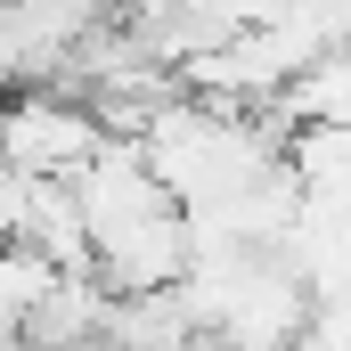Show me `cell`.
I'll return each instance as SVG.
<instances>
[{
  "label": "cell",
  "mask_w": 351,
  "mask_h": 351,
  "mask_svg": "<svg viewBox=\"0 0 351 351\" xmlns=\"http://www.w3.org/2000/svg\"><path fill=\"white\" fill-rule=\"evenodd\" d=\"M106 139V123H98V106L74 98V90H16V98H0V164L8 172H41V180H66L74 164H90V147Z\"/></svg>",
  "instance_id": "cell-1"
},
{
  "label": "cell",
  "mask_w": 351,
  "mask_h": 351,
  "mask_svg": "<svg viewBox=\"0 0 351 351\" xmlns=\"http://www.w3.org/2000/svg\"><path fill=\"white\" fill-rule=\"evenodd\" d=\"M188 213L180 204H156V213H131L114 229L90 237V278L106 294H156V286H180L188 278Z\"/></svg>",
  "instance_id": "cell-2"
},
{
  "label": "cell",
  "mask_w": 351,
  "mask_h": 351,
  "mask_svg": "<svg viewBox=\"0 0 351 351\" xmlns=\"http://www.w3.org/2000/svg\"><path fill=\"white\" fill-rule=\"evenodd\" d=\"M269 114H278L286 131H311V123H335V131H351V41L319 49L311 66H294L286 82L269 90Z\"/></svg>",
  "instance_id": "cell-3"
}]
</instances>
